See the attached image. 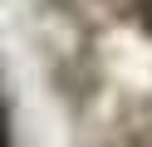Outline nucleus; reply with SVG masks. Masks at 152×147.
Instances as JSON below:
<instances>
[{"mask_svg": "<svg viewBox=\"0 0 152 147\" xmlns=\"http://www.w3.org/2000/svg\"><path fill=\"white\" fill-rule=\"evenodd\" d=\"M0 147H10V132H5V113H0Z\"/></svg>", "mask_w": 152, "mask_h": 147, "instance_id": "nucleus-1", "label": "nucleus"}]
</instances>
